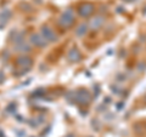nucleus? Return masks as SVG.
I'll use <instances>...</instances> for the list:
<instances>
[{
    "mask_svg": "<svg viewBox=\"0 0 146 137\" xmlns=\"http://www.w3.org/2000/svg\"><path fill=\"white\" fill-rule=\"evenodd\" d=\"M70 95H71V102L76 103V104H83V106H85V104H88L91 99L90 94L85 89L71 91Z\"/></svg>",
    "mask_w": 146,
    "mask_h": 137,
    "instance_id": "nucleus-1",
    "label": "nucleus"
},
{
    "mask_svg": "<svg viewBox=\"0 0 146 137\" xmlns=\"http://www.w3.org/2000/svg\"><path fill=\"white\" fill-rule=\"evenodd\" d=\"M73 23H74V12L72 9H66L58 18V24L62 28H70Z\"/></svg>",
    "mask_w": 146,
    "mask_h": 137,
    "instance_id": "nucleus-2",
    "label": "nucleus"
},
{
    "mask_svg": "<svg viewBox=\"0 0 146 137\" xmlns=\"http://www.w3.org/2000/svg\"><path fill=\"white\" fill-rule=\"evenodd\" d=\"M15 65L18 69H22V73H27L31 69L32 65H33V61H32V58L29 56H25L23 55V56H20L16 58Z\"/></svg>",
    "mask_w": 146,
    "mask_h": 137,
    "instance_id": "nucleus-3",
    "label": "nucleus"
},
{
    "mask_svg": "<svg viewBox=\"0 0 146 137\" xmlns=\"http://www.w3.org/2000/svg\"><path fill=\"white\" fill-rule=\"evenodd\" d=\"M40 34L43 35V38L46 40L48 43H54L57 40V34L54 32V29H51L49 26H43L40 28Z\"/></svg>",
    "mask_w": 146,
    "mask_h": 137,
    "instance_id": "nucleus-4",
    "label": "nucleus"
},
{
    "mask_svg": "<svg viewBox=\"0 0 146 137\" xmlns=\"http://www.w3.org/2000/svg\"><path fill=\"white\" fill-rule=\"evenodd\" d=\"M94 11H95V7H94L93 4H90V3H84V4H82V5H79V7H78L79 16L83 17V18L91 16Z\"/></svg>",
    "mask_w": 146,
    "mask_h": 137,
    "instance_id": "nucleus-5",
    "label": "nucleus"
},
{
    "mask_svg": "<svg viewBox=\"0 0 146 137\" xmlns=\"http://www.w3.org/2000/svg\"><path fill=\"white\" fill-rule=\"evenodd\" d=\"M29 41L31 44L35 47H45L46 45L49 44L46 40L43 38V35L40 33H35V34H32L31 38H29Z\"/></svg>",
    "mask_w": 146,
    "mask_h": 137,
    "instance_id": "nucleus-6",
    "label": "nucleus"
},
{
    "mask_svg": "<svg viewBox=\"0 0 146 137\" xmlns=\"http://www.w3.org/2000/svg\"><path fill=\"white\" fill-rule=\"evenodd\" d=\"M104 23H105V17L101 16V15H98V16H94L89 21L88 27H89V29H91V30H98L104 26Z\"/></svg>",
    "mask_w": 146,
    "mask_h": 137,
    "instance_id": "nucleus-7",
    "label": "nucleus"
},
{
    "mask_svg": "<svg viewBox=\"0 0 146 137\" xmlns=\"http://www.w3.org/2000/svg\"><path fill=\"white\" fill-rule=\"evenodd\" d=\"M67 60L71 63H78L82 60V53L77 47L70 49V51L67 52Z\"/></svg>",
    "mask_w": 146,
    "mask_h": 137,
    "instance_id": "nucleus-8",
    "label": "nucleus"
},
{
    "mask_svg": "<svg viewBox=\"0 0 146 137\" xmlns=\"http://www.w3.org/2000/svg\"><path fill=\"white\" fill-rule=\"evenodd\" d=\"M11 16H12V13L10 10H7V9H5V10H3L0 12V29L4 28V27L7 24V22L11 18Z\"/></svg>",
    "mask_w": 146,
    "mask_h": 137,
    "instance_id": "nucleus-9",
    "label": "nucleus"
},
{
    "mask_svg": "<svg viewBox=\"0 0 146 137\" xmlns=\"http://www.w3.org/2000/svg\"><path fill=\"white\" fill-rule=\"evenodd\" d=\"M15 51H17V52H29L31 51V45H28L27 43H25V40L23 41H21V43H17V44H15Z\"/></svg>",
    "mask_w": 146,
    "mask_h": 137,
    "instance_id": "nucleus-10",
    "label": "nucleus"
},
{
    "mask_svg": "<svg viewBox=\"0 0 146 137\" xmlns=\"http://www.w3.org/2000/svg\"><path fill=\"white\" fill-rule=\"evenodd\" d=\"M88 32H89L88 24L82 23V24H79L78 27H77V29H76V35L79 36V38H83L84 35H86V33H88Z\"/></svg>",
    "mask_w": 146,
    "mask_h": 137,
    "instance_id": "nucleus-11",
    "label": "nucleus"
},
{
    "mask_svg": "<svg viewBox=\"0 0 146 137\" xmlns=\"http://www.w3.org/2000/svg\"><path fill=\"white\" fill-rule=\"evenodd\" d=\"M143 15H144V16H146V6L144 7V10H143Z\"/></svg>",
    "mask_w": 146,
    "mask_h": 137,
    "instance_id": "nucleus-12",
    "label": "nucleus"
},
{
    "mask_svg": "<svg viewBox=\"0 0 146 137\" xmlns=\"http://www.w3.org/2000/svg\"><path fill=\"white\" fill-rule=\"evenodd\" d=\"M123 1H125V3H131V1H135V0H123Z\"/></svg>",
    "mask_w": 146,
    "mask_h": 137,
    "instance_id": "nucleus-13",
    "label": "nucleus"
},
{
    "mask_svg": "<svg viewBox=\"0 0 146 137\" xmlns=\"http://www.w3.org/2000/svg\"><path fill=\"white\" fill-rule=\"evenodd\" d=\"M66 137H74V136H73V135H68V136H66Z\"/></svg>",
    "mask_w": 146,
    "mask_h": 137,
    "instance_id": "nucleus-14",
    "label": "nucleus"
},
{
    "mask_svg": "<svg viewBox=\"0 0 146 137\" xmlns=\"http://www.w3.org/2000/svg\"><path fill=\"white\" fill-rule=\"evenodd\" d=\"M145 99H146V98H145Z\"/></svg>",
    "mask_w": 146,
    "mask_h": 137,
    "instance_id": "nucleus-15",
    "label": "nucleus"
},
{
    "mask_svg": "<svg viewBox=\"0 0 146 137\" xmlns=\"http://www.w3.org/2000/svg\"><path fill=\"white\" fill-rule=\"evenodd\" d=\"M145 127H146V126H145Z\"/></svg>",
    "mask_w": 146,
    "mask_h": 137,
    "instance_id": "nucleus-16",
    "label": "nucleus"
}]
</instances>
